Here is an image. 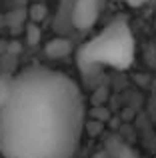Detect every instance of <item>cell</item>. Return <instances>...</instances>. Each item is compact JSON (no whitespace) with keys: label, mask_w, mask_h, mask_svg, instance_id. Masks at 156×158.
Listing matches in <instances>:
<instances>
[{"label":"cell","mask_w":156,"mask_h":158,"mask_svg":"<svg viewBox=\"0 0 156 158\" xmlns=\"http://www.w3.org/2000/svg\"><path fill=\"white\" fill-rule=\"evenodd\" d=\"M84 132V98L64 72L30 66L12 76L0 102L4 158H74Z\"/></svg>","instance_id":"cell-1"},{"label":"cell","mask_w":156,"mask_h":158,"mask_svg":"<svg viewBox=\"0 0 156 158\" xmlns=\"http://www.w3.org/2000/svg\"><path fill=\"white\" fill-rule=\"evenodd\" d=\"M134 62V36L128 20L116 16L102 32L84 42L76 52L80 72L90 74L98 68L126 70Z\"/></svg>","instance_id":"cell-2"},{"label":"cell","mask_w":156,"mask_h":158,"mask_svg":"<svg viewBox=\"0 0 156 158\" xmlns=\"http://www.w3.org/2000/svg\"><path fill=\"white\" fill-rule=\"evenodd\" d=\"M100 12V0H74L70 20L78 32H88L94 28Z\"/></svg>","instance_id":"cell-3"},{"label":"cell","mask_w":156,"mask_h":158,"mask_svg":"<svg viewBox=\"0 0 156 158\" xmlns=\"http://www.w3.org/2000/svg\"><path fill=\"white\" fill-rule=\"evenodd\" d=\"M44 52H46L48 58H54V60L66 58L68 54L72 52V44H70V40H66V38H52L50 42L44 46Z\"/></svg>","instance_id":"cell-4"},{"label":"cell","mask_w":156,"mask_h":158,"mask_svg":"<svg viewBox=\"0 0 156 158\" xmlns=\"http://www.w3.org/2000/svg\"><path fill=\"white\" fill-rule=\"evenodd\" d=\"M110 154V158H138V154L132 150L130 146H126V144L122 142H116L110 146V150H106Z\"/></svg>","instance_id":"cell-5"},{"label":"cell","mask_w":156,"mask_h":158,"mask_svg":"<svg viewBox=\"0 0 156 158\" xmlns=\"http://www.w3.org/2000/svg\"><path fill=\"white\" fill-rule=\"evenodd\" d=\"M28 12H30V20L34 24H38V22H42V20L46 18L48 8L44 6V4H38V2H36V4H32V6H30V10H28Z\"/></svg>","instance_id":"cell-6"},{"label":"cell","mask_w":156,"mask_h":158,"mask_svg":"<svg viewBox=\"0 0 156 158\" xmlns=\"http://www.w3.org/2000/svg\"><path fill=\"white\" fill-rule=\"evenodd\" d=\"M10 82H12L10 74H2V76H0V102L6 98L8 90H10Z\"/></svg>","instance_id":"cell-7"},{"label":"cell","mask_w":156,"mask_h":158,"mask_svg":"<svg viewBox=\"0 0 156 158\" xmlns=\"http://www.w3.org/2000/svg\"><path fill=\"white\" fill-rule=\"evenodd\" d=\"M36 40H38V28H36V26H30V28H28V42H30V44H36Z\"/></svg>","instance_id":"cell-8"},{"label":"cell","mask_w":156,"mask_h":158,"mask_svg":"<svg viewBox=\"0 0 156 158\" xmlns=\"http://www.w3.org/2000/svg\"><path fill=\"white\" fill-rule=\"evenodd\" d=\"M124 2L128 4V6H134V8H136V6H142V4H146L148 0H124Z\"/></svg>","instance_id":"cell-9"},{"label":"cell","mask_w":156,"mask_h":158,"mask_svg":"<svg viewBox=\"0 0 156 158\" xmlns=\"http://www.w3.org/2000/svg\"><path fill=\"white\" fill-rule=\"evenodd\" d=\"M92 158H110V154L108 152H98V154H94Z\"/></svg>","instance_id":"cell-10"}]
</instances>
